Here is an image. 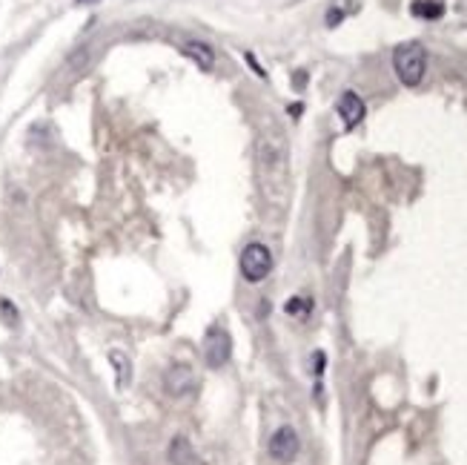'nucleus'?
Listing matches in <instances>:
<instances>
[{
	"label": "nucleus",
	"mask_w": 467,
	"mask_h": 465,
	"mask_svg": "<svg viewBox=\"0 0 467 465\" xmlns=\"http://www.w3.org/2000/svg\"><path fill=\"white\" fill-rule=\"evenodd\" d=\"M393 66L404 86H418L425 78V66H427V55L422 49V43H402L393 52Z\"/></svg>",
	"instance_id": "obj_1"
},
{
	"label": "nucleus",
	"mask_w": 467,
	"mask_h": 465,
	"mask_svg": "<svg viewBox=\"0 0 467 465\" xmlns=\"http://www.w3.org/2000/svg\"><path fill=\"white\" fill-rule=\"evenodd\" d=\"M270 270H272V253H270V247H264L259 242L247 244L244 253H241V273H244L247 282L249 285L264 282Z\"/></svg>",
	"instance_id": "obj_2"
},
{
	"label": "nucleus",
	"mask_w": 467,
	"mask_h": 465,
	"mask_svg": "<svg viewBox=\"0 0 467 465\" xmlns=\"http://www.w3.org/2000/svg\"><path fill=\"white\" fill-rule=\"evenodd\" d=\"M229 356H232L229 333L224 328H209L206 336H204V359H206V365L213 370H218V368H224L229 362Z\"/></svg>",
	"instance_id": "obj_3"
},
{
	"label": "nucleus",
	"mask_w": 467,
	"mask_h": 465,
	"mask_svg": "<svg viewBox=\"0 0 467 465\" xmlns=\"http://www.w3.org/2000/svg\"><path fill=\"white\" fill-rule=\"evenodd\" d=\"M163 388H167L170 397H190L198 388V379H195L190 365H172L167 374H163Z\"/></svg>",
	"instance_id": "obj_4"
},
{
	"label": "nucleus",
	"mask_w": 467,
	"mask_h": 465,
	"mask_svg": "<svg viewBox=\"0 0 467 465\" xmlns=\"http://www.w3.org/2000/svg\"><path fill=\"white\" fill-rule=\"evenodd\" d=\"M295 454H298V434L290 425H281L270 439V457L278 462H290Z\"/></svg>",
	"instance_id": "obj_5"
},
{
	"label": "nucleus",
	"mask_w": 467,
	"mask_h": 465,
	"mask_svg": "<svg viewBox=\"0 0 467 465\" xmlns=\"http://www.w3.org/2000/svg\"><path fill=\"white\" fill-rule=\"evenodd\" d=\"M338 115L344 121V129H356L364 118V101L356 95V92H344L338 98Z\"/></svg>",
	"instance_id": "obj_6"
},
{
	"label": "nucleus",
	"mask_w": 467,
	"mask_h": 465,
	"mask_svg": "<svg viewBox=\"0 0 467 465\" xmlns=\"http://www.w3.org/2000/svg\"><path fill=\"white\" fill-rule=\"evenodd\" d=\"M183 55L192 58V61L204 69V72H209V69L215 66V52L209 49L206 43H201V40H190V43H186V46H183Z\"/></svg>",
	"instance_id": "obj_7"
},
{
	"label": "nucleus",
	"mask_w": 467,
	"mask_h": 465,
	"mask_svg": "<svg viewBox=\"0 0 467 465\" xmlns=\"http://www.w3.org/2000/svg\"><path fill=\"white\" fill-rule=\"evenodd\" d=\"M170 462L172 465H195L198 457L190 446V439H183V436H175L172 443H170Z\"/></svg>",
	"instance_id": "obj_8"
},
{
	"label": "nucleus",
	"mask_w": 467,
	"mask_h": 465,
	"mask_svg": "<svg viewBox=\"0 0 467 465\" xmlns=\"http://www.w3.org/2000/svg\"><path fill=\"white\" fill-rule=\"evenodd\" d=\"M109 362L115 368V374H118V391H124L132 379V365H129V356L124 351H109Z\"/></svg>",
	"instance_id": "obj_9"
},
{
	"label": "nucleus",
	"mask_w": 467,
	"mask_h": 465,
	"mask_svg": "<svg viewBox=\"0 0 467 465\" xmlns=\"http://www.w3.org/2000/svg\"><path fill=\"white\" fill-rule=\"evenodd\" d=\"M410 12H413L416 17L436 20V17H441V15H445V3H441V0H413Z\"/></svg>",
	"instance_id": "obj_10"
},
{
	"label": "nucleus",
	"mask_w": 467,
	"mask_h": 465,
	"mask_svg": "<svg viewBox=\"0 0 467 465\" xmlns=\"http://www.w3.org/2000/svg\"><path fill=\"white\" fill-rule=\"evenodd\" d=\"M310 308H313L310 301H307V299H298V296H295V299H290L287 305H284V310H287L290 316H295V313H307Z\"/></svg>",
	"instance_id": "obj_11"
},
{
	"label": "nucleus",
	"mask_w": 467,
	"mask_h": 465,
	"mask_svg": "<svg viewBox=\"0 0 467 465\" xmlns=\"http://www.w3.org/2000/svg\"><path fill=\"white\" fill-rule=\"evenodd\" d=\"M344 17V12L341 9H330V15H327V23H330V26H336V23Z\"/></svg>",
	"instance_id": "obj_12"
},
{
	"label": "nucleus",
	"mask_w": 467,
	"mask_h": 465,
	"mask_svg": "<svg viewBox=\"0 0 467 465\" xmlns=\"http://www.w3.org/2000/svg\"><path fill=\"white\" fill-rule=\"evenodd\" d=\"M321 370H324V354H316V370H313V374L321 377Z\"/></svg>",
	"instance_id": "obj_13"
},
{
	"label": "nucleus",
	"mask_w": 467,
	"mask_h": 465,
	"mask_svg": "<svg viewBox=\"0 0 467 465\" xmlns=\"http://www.w3.org/2000/svg\"><path fill=\"white\" fill-rule=\"evenodd\" d=\"M301 109H304L301 104H293V107H290V112H293V115H301Z\"/></svg>",
	"instance_id": "obj_14"
},
{
	"label": "nucleus",
	"mask_w": 467,
	"mask_h": 465,
	"mask_svg": "<svg viewBox=\"0 0 467 465\" xmlns=\"http://www.w3.org/2000/svg\"><path fill=\"white\" fill-rule=\"evenodd\" d=\"M75 3H81V6H89V3H98V0H75Z\"/></svg>",
	"instance_id": "obj_15"
}]
</instances>
